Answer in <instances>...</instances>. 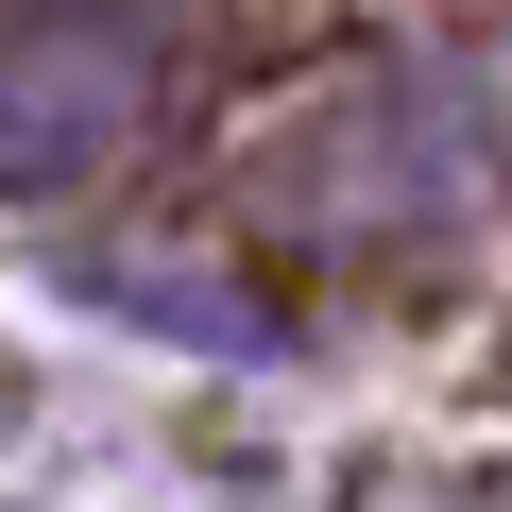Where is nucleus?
Here are the masks:
<instances>
[{
  "label": "nucleus",
  "instance_id": "nucleus-1",
  "mask_svg": "<svg viewBox=\"0 0 512 512\" xmlns=\"http://www.w3.org/2000/svg\"><path fill=\"white\" fill-rule=\"evenodd\" d=\"M171 18L154 0H0V188H52L137 137Z\"/></svg>",
  "mask_w": 512,
  "mask_h": 512
}]
</instances>
